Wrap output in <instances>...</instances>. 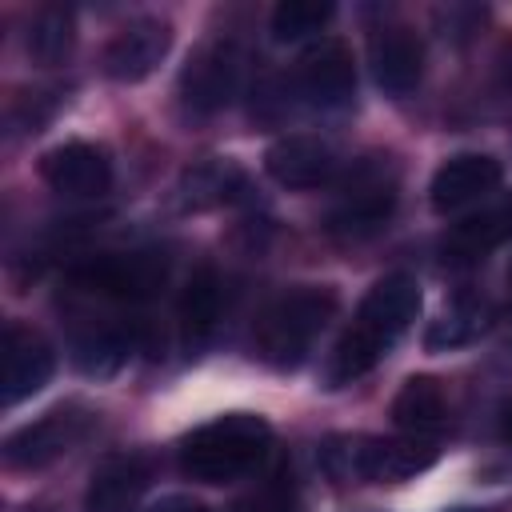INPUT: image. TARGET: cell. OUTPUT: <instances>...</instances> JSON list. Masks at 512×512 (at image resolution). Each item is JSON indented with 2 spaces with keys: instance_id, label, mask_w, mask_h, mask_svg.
Segmentation results:
<instances>
[{
  "instance_id": "3957f363",
  "label": "cell",
  "mask_w": 512,
  "mask_h": 512,
  "mask_svg": "<svg viewBox=\"0 0 512 512\" xmlns=\"http://www.w3.org/2000/svg\"><path fill=\"white\" fill-rule=\"evenodd\" d=\"M340 296L328 284H300L280 292L256 320L252 348L268 368H300L316 344V336L336 316Z\"/></svg>"
},
{
  "instance_id": "d6986e66",
  "label": "cell",
  "mask_w": 512,
  "mask_h": 512,
  "mask_svg": "<svg viewBox=\"0 0 512 512\" xmlns=\"http://www.w3.org/2000/svg\"><path fill=\"white\" fill-rule=\"evenodd\" d=\"M444 388L436 376H408L392 396V420L408 436H432L444 428Z\"/></svg>"
},
{
  "instance_id": "52a82bcc",
  "label": "cell",
  "mask_w": 512,
  "mask_h": 512,
  "mask_svg": "<svg viewBox=\"0 0 512 512\" xmlns=\"http://www.w3.org/2000/svg\"><path fill=\"white\" fill-rule=\"evenodd\" d=\"M392 208H396V180L372 164L352 176V188L332 204L324 228L336 240H368L392 220Z\"/></svg>"
},
{
  "instance_id": "8992f818",
  "label": "cell",
  "mask_w": 512,
  "mask_h": 512,
  "mask_svg": "<svg viewBox=\"0 0 512 512\" xmlns=\"http://www.w3.org/2000/svg\"><path fill=\"white\" fill-rule=\"evenodd\" d=\"M92 428V412L80 408V404H68V408H52L44 412L40 420L16 428L8 440H4V464L16 468V472H36V468H48L52 460H60L72 444H80Z\"/></svg>"
},
{
  "instance_id": "7a4b0ae2",
  "label": "cell",
  "mask_w": 512,
  "mask_h": 512,
  "mask_svg": "<svg viewBox=\"0 0 512 512\" xmlns=\"http://www.w3.org/2000/svg\"><path fill=\"white\" fill-rule=\"evenodd\" d=\"M272 444V428L256 412H224L180 440V472L196 484H232L252 472Z\"/></svg>"
},
{
  "instance_id": "2e32d148",
  "label": "cell",
  "mask_w": 512,
  "mask_h": 512,
  "mask_svg": "<svg viewBox=\"0 0 512 512\" xmlns=\"http://www.w3.org/2000/svg\"><path fill=\"white\" fill-rule=\"evenodd\" d=\"M144 488H148V460L140 452H112L92 472L84 512H136Z\"/></svg>"
},
{
  "instance_id": "603a6c76",
  "label": "cell",
  "mask_w": 512,
  "mask_h": 512,
  "mask_svg": "<svg viewBox=\"0 0 512 512\" xmlns=\"http://www.w3.org/2000/svg\"><path fill=\"white\" fill-rule=\"evenodd\" d=\"M76 368L88 376H116L128 356H132V336L124 328H92L88 336L76 340Z\"/></svg>"
},
{
  "instance_id": "d4e9b609",
  "label": "cell",
  "mask_w": 512,
  "mask_h": 512,
  "mask_svg": "<svg viewBox=\"0 0 512 512\" xmlns=\"http://www.w3.org/2000/svg\"><path fill=\"white\" fill-rule=\"evenodd\" d=\"M252 508H256V512H300V500H296V488H292L288 480H276V484H268V488L252 500Z\"/></svg>"
},
{
  "instance_id": "e0dca14e",
  "label": "cell",
  "mask_w": 512,
  "mask_h": 512,
  "mask_svg": "<svg viewBox=\"0 0 512 512\" xmlns=\"http://www.w3.org/2000/svg\"><path fill=\"white\" fill-rule=\"evenodd\" d=\"M244 184L248 180L232 160H200V164L184 168V176L176 184V204L184 212H208V208L240 200Z\"/></svg>"
},
{
  "instance_id": "9a60e30c",
  "label": "cell",
  "mask_w": 512,
  "mask_h": 512,
  "mask_svg": "<svg viewBox=\"0 0 512 512\" xmlns=\"http://www.w3.org/2000/svg\"><path fill=\"white\" fill-rule=\"evenodd\" d=\"M372 76L388 96H408L424 76V44L412 28H380L368 44Z\"/></svg>"
},
{
  "instance_id": "8fae6325",
  "label": "cell",
  "mask_w": 512,
  "mask_h": 512,
  "mask_svg": "<svg viewBox=\"0 0 512 512\" xmlns=\"http://www.w3.org/2000/svg\"><path fill=\"white\" fill-rule=\"evenodd\" d=\"M56 372V352L52 344L28 328L8 320L4 324V404H20L28 396H36Z\"/></svg>"
},
{
  "instance_id": "7c38bea8",
  "label": "cell",
  "mask_w": 512,
  "mask_h": 512,
  "mask_svg": "<svg viewBox=\"0 0 512 512\" xmlns=\"http://www.w3.org/2000/svg\"><path fill=\"white\" fill-rule=\"evenodd\" d=\"M264 172L280 184V188H296V192H308V188H320L336 176V152L332 144H324L320 136H304V132H292V136H280L268 152H264Z\"/></svg>"
},
{
  "instance_id": "5bb4252c",
  "label": "cell",
  "mask_w": 512,
  "mask_h": 512,
  "mask_svg": "<svg viewBox=\"0 0 512 512\" xmlns=\"http://www.w3.org/2000/svg\"><path fill=\"white\" fill-rule=\"evenodd\" d=\"M300 92L316 108H344L356 92V64L344 40H320L300 60Z\"/></svg>"
},
{
  "instance_id": "ac0fdd59",
  "label": "cell",
  "mask_w": 512,
  "mask_h": 512,
  "mask_svg": "<svg viewBox=\"0 0 512 512\" xmlns=\"http://www.w3.org/2000/svg\"><path fill=\"white\" fill-rule=\"evenodd\" d=\"M220 308H224V288L212 264H200L184 292H180V328H184V344L188 348H204L208 336L220 324Z\"/></svg>"
},
{
  "instance_id": "44dd1931",
  "label": "cell",
  "mask_w": 512,
  "mask_h": 512,
  "mask_svg": "<svg viewBox=\"0 0 512 512\" xmlns=\"http://www.w3.org/2000/svg\"><path fill=\"white\" fill-rule=\"evenodd\" d=\"M76 44V16L64 4H48L28 20L24 32V52L36 64H60Z\"/></svg>"
},
{
  "instance_id": "83f0119b",
  "label": "cell",
  "mask_w": 512,
  "mask_h": 512,
  "mask_svg": "<svg viewBox=\"0 0 512 512\" xmlns=\"http://www.w3.org/2000/svg\"><path fill=\"white\" fill-rule=\"evenodd\" d=\"M448 512H484V508H448Z\"/></svg>"
},
{
  "instance_id": "7402d4cb",
  "label": "cell",
  "mask_w": 512,
  "mask_h": 512,
  "mask_svg": "<svg viewBox=\"0 0 512 512\" xmlns=\"http://www.w3.org/2000/svg\"><path fill=\"white\" fill-rule=\"evenodd\" d=\"M484 328H488V304L484 300H472V296H460L440 320L428 324L424 344H428V352H448V348L472 344Z\"/></svg>"
},
{
  "instance_id": "30bf717a",
  "label": "cell",
  "mask_w": 512,
  "mask_h": 512,
  "mask_svg": "<svg viewBox=\"0 0 512 512\" xmlns=\"http://www.w3.org/2000/svg\"><path fill=\"white\" fill-rule=\"evenodd\" d=\"M168 48H172L168 20H156V16L132 20L128 28H120L108 40V48H104V72L116 84H140V80H148L160 68V60L168 56Z\"/></svg>"
},
{
  "instance_id": "ffe728a7",
  "label": "cell",
  "mask_w": 512,
  "mask_h": 512,
  "mask_svg": "<svg viewBox=\"0 0 512 512\" xmlns=\"http://www.w3.org/2000/svg\"><path fill=\"white\" fill-rule=\"evenodd\" d=\"M508 236H512V192L496 208H488V212L468 216L464 224H456L452 236L444 240V252L452 260H480L488 248L504 244Z\"/></svg>"
},
{
  "instance_id": "484cf974",
  "label": "cell",
  "mask_w": 512,
  "mask_h": 512,
  "mask_svg": "<svg viewBox=\"0 0 512 512\" xmlns=\"http://www.w3.org/2000/svg\"><path fill=\"white\" fill-rule=\"evenodd\" d=\"M148 512H208L200 500H192V496H164V500H156Z\"/></svg>"
},
{
  "instance_id": "4fadbf2b",
  "label": "cell",
  "mask_w": 512,
  "mask_h": 512,
  "mask_svg": "<svg viewBox=\"0 0 512 512\" xmlns=\"http://www.w3.org/2000/svg\"><path fill=\"white\" fill-rule=\"evenodd\" d=\"M504 180V168L496 156L488 152H460V156H448L432 184H428V200L436 212H456L464 204H476L480 196H488L496 184Z\"/></svg>"
},
{
  "instance_id": "ba28073f",
  "label": "cell",
  "mask_w": 512,
  "mask_h": 512,
  "mask_svg": "<svg viewBox=\"0 0 512 512\" xmlns=\"http://www.w3.org/2000/svg\"><path fill=\"white\" fill-rule=\"evenodd\" d=\"M240 88V52L228 40H212L188 56L180 72V100L196 116L220 112Z\"/></svg>"
},
{
  "instance_id": "4316f807",
  "label": "cell",
  "mask_w": 512,
  "mask_h": 512,
  "mask_svg": "<svg viewBox=\"0 0 512 512\" xmlns=\"http://www.w3.org/2000/svg\"><path fill=\"white\" fill-rule=\"evenodd\" d=\"M496 432H500V440H504V444H512V396L496 408Z\"/></svg>"
},
{
  "instance_id": "cb8c5ba5",
  "label": "cell",
  "mask_w": 512,
  "mask_h": 512,
  "mask_svg": "<svg viewBox=\"0 0 512 512\" xmlns=\"http://www.w3.org/2000/svg\"><path fill=\"white\" fill-rule=\"evenodd\" d=\"M332 4L328 0H280L272 8V36L280 44L288 40H304L312 32H320L328 20H332Z\"/></svg>"
},
{
  "instance_id": "5b68a950",
  "label": "cell",
  "mask_w": 512,
  "mask_h": 512,
  "mask_svg": "<svg viewBox=\"0 0 512 512\" xmlns=\"http://www.w3.org/2000/svg\"><path fill=\"white\" fill-rule=\"evenodd\" d=\"M164 276H168L164 252H104V256H92L88 264H80L72 272V284H80L84 292L104 296V300L136 304V300L156 296Z\"/></svg>"
},
{
  "instance_id": "277c9868",
  "label": "cell",
  "mask_w": 512,
  "mask_h": 512,
  "mask_svg": "<svg viewBox=\"0 0 512 512\" xmlns=\"http://www.w3.org/2000/svg\"><path fill=\"white\" fill-rule=\"evenodd\" d=\"M324 472L332 480H372L400 484L432 468L436 448L424 440H384V436H336L320 448Z\"/></svg>"
},
{
  "instance_id": "9c48e42d",
  "label": "cell",
  "mask_w": 512,
  "mask_h": 512,
  "mask_svg": "<svg viewBox=\"0 0 512 512\" xmlns=\"http://www.w3.org/2000/svg\"><path fill=\"white\" fill-rule=\"evenodd\" d=\"M40 176L60 196L92 200V196H104L112 188V160L100 144L68 140V144H56L40 156Z\"/></svg>"
},
{
  "instance_id": "6da1fadb",
  "label": "cell",
  "mask_w": 512,
  "mask_h": 512,
  "mask_svg": "<svg viewBox=\"0 0 512 512\" xmlns=\"http://www.w3.org/2000/svg\"><path fill=\"white\" fill-rule=\"evenodd\" d=\"M416 312H420V284L412 276L392 272L376 280L328 356V388H344L368 376L388 356V348L412 328Z\"/></svg>"
}]
</instances>
